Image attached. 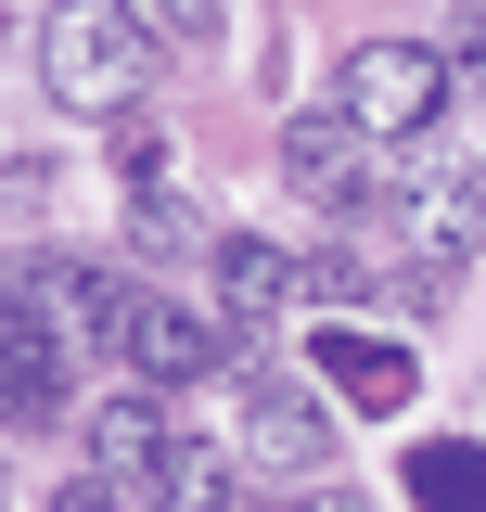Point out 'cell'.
Listing matches in <instances>:
<instances>
[{"mask_svg": "<svg viewBox=\"0 0 486 512\" xmlns=\"http://www.w3.org/2000/svg\"><path fill=\"white\" fill-rule=\"evenodd\" d=\"M320 372H333V397L346 410H410V359H397V333H320Z\"/></svg>", "mask_w": 486, "mask_h": 512, "instance_id": "cell-10", "label": "cell"}, {"mask_svg": "<svg viewBox=\"0 0 486 512\" xmlns=\"http://www.w3.org/2000/svg\"><path fill=\"white\" fill-rule=\"evenodd\" d=\"M141 512H231V448L180 436L167 461H154V487H141Z\"/></svg>", "mask_w": 486, "mask_h": 512, "instance_id": "cell-11", "label": "cell"}, {"mask_svg": "<svg viewBox=\"0 0 486 512\" xmlns=\"http://www.w3.org/2000/svg\"><path fill=\"white\" fill-rule=\"evenodd\" d=\"M192 397H205L218 448H231V461H256V474H282V487H307V474L333 461V423H320V397H307L295 372H269V359H218Z\"/></svg>", "mask_w": 486, "mask_h": 512, "instance_id": "cell-2", "label": "cell"}, {"mask_svg": "<svg viewBox=\"0 0 486 512\" xmlns=\"http://www.w3.org/2000/svg\"><path fill=\"white\" fill-rule=\"evenodd\" d=\"M384 218H397V244L423 256V282L474 269L486 256V154H410L384 180Z\"/></svg>", "mask_w": 486, "mask_h": 512, "instance_id": "cell-3", "label": "cell"}, {"mask_svg": "<svg viewBox=\"0 0 486 512\" xmlns=\"http://www.w3.org/2000/svg\"><path fill=\"white\" fill-rule=\"evenodd\" d=\"M26 64H39V90H52L64 116H141V90H154V13L141 0H39L26 13Z\"/></svg>", "mask_w": 486, "mask_h": 512, "instance_id": "cell-1", "label": "cell"}, {"mask_svg": "<svg viewBox=\"0 0 486 512\" xmlns=\"http://www.w3.org/2000/svg\"><path fill=\"white\" fill-rule=\"evenodd\" d=\"M205 269H218V320H231V333H282V320L307 308V256H282L269 231H218Z\"/></svg>", "mask_w": 486, "mask_h": 512, "instance_id": "cell-7", "label": "cell"}, {"mask_svg": "<svg viewBox=\"0 0 486 512\" xmlns=\"http://www.w3.org/2000/svg\"><path fill=\"white\" fill-rule=\"evenodd\" d=\"M64 359H77V346H64L26 295H13V410H26V423H39V410H64Z\"/></svg>", "mask_w": 486, "mask_h": 512, "instance_id": "cell-12", "label": "cell"}, {"mask_svg": "<svg viewBox=\"0 0 486 512\" xmlns=\"http://www.w3.org/2000/svg\"><path fill=\"white\" fill-rule=\"evenodd\" d=\"M423 500L435 512H486V461L474 448H423Z\"/></svg>", "mask_w": 486, "mask_h": 512, "instance_id": "cell-14", "label": "cell"}, {"mask_svg": "<svg viewBox=\"0 0 486 512\" xmlns=\"http://www.w3.org/2000/svg\"><path fill=\"white\" fill-rule=\"evenodd\" d=\"M371 154H384V141H371L359 116H295L282 128V180H295L320 218H371V205H384V167H371Z\"/></svg>", "mask_w": 486, "mask_h": 512, "instance_id": "cell-5", "label": "cell"}, {"mask_svg": "<svg viewBox=\"0 0 486 512\" xmlns=\"http://www.w3.org/2000/svg\"><path fill=\"white\" fill-rule=\"evenodd\" d=\"M128 244H141V256H218V231L192 218L180 192H128Z\"/></svg>", "mask_w": 486, "mask_h": 512, "instance_id": "cell-13", "label": "cell"}, {"mask_svg": "<svg viewBox=\"0 0 486 512\" xmlns=\"http://www.w3.org/2000/svg\"><path fill=\"white\" fill-rule=\"evenodd\" d=\"M128 372L141 384H167V397H192V384L218 372V333H205V320L180 308V295H141V308H128V346H116Z\"/></svg>", "mask_w": 486, "mask_h": 512, "instance_id": "cell-9", "label": "cell"}, {"mask_svg": "<svg viewBox=\"0 0 486 512\" xmlns=\"http://www.w3.org/2000/svg\"><path fill=\"white\" fill-rule=\"evenodd\" d=\"M13 295H26L39 320H52L64 346H77V359H116V346H128V308H141V295H128L116 269H90V256H39V269H26Z\"/></svg>", "mask_w": 486, "mask_h": 512, "instance_id": "cell-6", "label": "cell"}, {"mask_svg": "<svg viewBox=\"0 0 486 512\" xmlns=\"http://www.w3.org/2000/svg\"><path fill=\"white\" fill-rule=\"evenodd\" d=\"M282 512H371V500H359V487H295Z\"/></svg>", "mask_w": 486, "mask_h": 512, "instance_id": "cell-18", "label": "cell"}, {"mask_svg": "<svg viewBox=\"0 0 486 512\" xmlns=\"http://www.w3.org/2000/svg\"><path fill=\"white\" fill-rule=\"evenodd\" d=\"M180 448V423H167V384H128V397H103L90 410V474H116L128 500L154 487V461Z\"/></svg>", "mask_w": 486, "mask_h": 512, "instance_id": "cell-8", "label": "cell"}, {"mask_svg": "<svg viewBox=\"0 0 486 512\" xmlns=\"http://www.w3.org/2000/svg\"><path fill=\"white\" fill-rule=\"evenodd\" d=\"M141 13H154L167 39H218V26H231V0H141Z\"/></svg>", "mask_w": 486, "mask_h": 512, "instance_id": "cell-16", "label": "cell"}, {"mask_svg": "<svg viewBox=\"0 0 486 512\" xmlns=\"http://www.w3.org/2000/svg\"><path fill=\"white\" fill-rule=\"evenodd\" d=\"M116 167L128 192H167V128H116Z\"/></svg>", "mask_w": 486, "mask_h": 512, "instance_id": "cell-15", "label": "cell"}, {"mask_svg": "<svg viewBox=\"0 0 486 512\" xmlns=\"http://www.w3.org/2000/svg\"><path fill=\"white\" fill-rule=\"evenodd\" d=\"M116 500H128L116 474H90V487H64V500H52V512H116Z\"/></svg>", "mask_w": 486, "mask_h": 512, "instance_id": "cell-17", "label": "cell"}, {"mask_svg": "<svg viewBox=\"0 0 486 512\" xmlns=\"http://www.w3.org/2000/svg\"><path fill=\"white\" fill-rule=\"evenodd\" d=\"M333 116H359L371 141H423L448 116V52L435 39H359L346 77H333Z\"/></svg>", "mask_w": 486, "mask_h": 512, "instance_id": "cell-4", "label": "cell"}]
</instances>
